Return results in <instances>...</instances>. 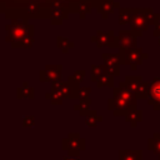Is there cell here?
<instances>
[{
	"label": "cell",
	"mask_w": 160,
	"mask_h": 160,
	"mask_svg": "<svg viewBox=\"0 0 160 160\" xmlns=\"http://www.w3.org/2000/svg\"><path fill=\"white\" fill-rule=\"evenodd\" d=\"M5 40L10 42L12 48H31L34 44V26L28 19L14 18L11 22L6 25Z\"/></svg>",
	"instance_id": "1"
},
{
	"label": "cell",
	"mask_w": 160,
	"mask_h": 160,
	"mask_svg": "<svg viewBox=\"0 0 160 160\" xmlns=\"http://www.w3.org/2000/svg\"><path fill=\"white\" fill-rule=\"evenodd\" d=\"M154 9L152 8H142V9H136V14L130 22L131 28L130 30L136 35L141 36L144 31L148 30L150 24H154Z\"/></svg>",
	"instance_id": "2"
},
{
	"label": "cell",
	"mask_w": 160,
	"mask_h": 160,
	"mask_svg": "<svg viewBox=\"0 0 160 160\" xmlns=\"http://www.w3.org/2000/svg\"><path fill=\"white\" fill-rule=\"evenodd\" d=\"M85 145L86 140L76 132H70L68 138L62 139V150L68 151V155L72 158H76L80 151L85 150Z\"/></svg>",
	"instance_id": "3"
},
{
	"label": "cell",
	"mask_w": 160,
	"mask_h": 160,
	"mask_svg": "<svg viewBox=\"0 0 160 160\" xmlns=\"http://www.w3.org/2000/svg\"><path fill=\"white\" fill-rule=\"evenodd\" d=\"M119 51L124 56V64L130 65L131 70H136L138 65H140L142 62V60L148 59V54H145L141 48L134 46V48H130L128 50H124V51L119 50Z\"/></svg>",
	"instance_id": "4"
},
{
	"label": "cell",
	"mask_w": 160,
	"mask_h": 160,
	"mask_svg": "<svg viewBox=\"0 0 160 160\" xmlns=\"http://www.w3.org/2000/svg\"><path fill=\"white\" fill-rule=\"evenodd\" d=\"M51 91H55V92L60 94L64 99H78L79 85L78 84H72L70 81L62 82V81L58 80V81H52Z\"/></svg>",
	"instance_id": "5"
},
{
	"label": "cell",
	"mask_w": 160,
	"mask_h": 160,
	"mask_svg": "<svg viewBox=\"0 0 160 160\" xmlns=\"http://www.w3.org/2000/svg\"><path fill=\"white\" fill-rule=\"evenodd\" d=\"M91 41L96 44L98 48L109 46V48H119V38L114 35V31H98L92 38Z\"/></svg>",
	"instance_id": "6"
},
{
	"label": "cell",
	"mask_w": 160,
	"mask_h": 160,
	"mask_svg": "<svg viewBox=\"0 0 160 160\" xmlns=\"http://www.w3.org/2000/svg\"><path fill=\"white\" fill-rule=\"evenodd\" d=\"M102 60H104V66L105 70L116 76L120 72V65L124 64V56L121 52L119 54H102Z\"/></svg>",
	"instance_id": "7"
},
{
	"label": "cell",
	"mask_w": 160,
	"mask_h": 160,
	"mask_svg": "<svg viewBox=\"0 0 160 160\" xmlns=\"http://www.w3.org/2000/svg\"><path fill=\"white\" fill-rule=\"evenodd\" d=\"M114 96H119L121 99H124L126 102H129L131 105V108H136V100H138V96L136 94L129 89L126 81H121L119 84L118 88H114Z\"/></svg>",
	"instance_id": "8"
},
{
	"label": "cell",
	"mask_w": 160,
	"mask_h": 160,
	"mask_svg": "<svg viewBox=\"0 0 160 160\" xmlns=\"http://www.w3.org/2000/svg\"><path fill=\"white\" fill-rule=\"evenodd\" d=\"M61 71H62V65L61 64H54V65H46L44 70L40 71L39 79L40 81H58L61 79Z\"/></svg>",
	"instance_id": "9"
},
{
	"label": "cell",
	"mask_w": 160,
	"mask_h": 160,
	"mask_svg": "<svg viewBox=\"0 0 160 160\" xmlns=\"http://www.w3.org/2000/svg\"><path fill=\"white\" fill-rule=\"evenodd\" d=\"M108 109L115 115V116H120V115H124L130 110V109H134L131 108V105L129 102H126L124 99L119 98V96H114L112 99H109L108 101Z\"/></svg>",
	"instance_id": "10"
},
{
	"label": "cell",
	"mask_w": 160,
	"mask_h": 160,
	"mask_svg": "<svg viewBox=\"0 0 160 160\" xmlns=\"http://www.w3.org/2000/svg\"><path fill=\"white\" fill-rule=\"evenodd\" d=\"M148 102L150 105H152L154 110H156V111L160 110V78L152 79V81L150 84Z\"/></svg>",
	"instance_id": "11"
},
{
	"label": "cell",
	"mask_w": 160,
	"mask_h": 160,
	"mask_svg": "<svg viewBox=\"0 0 160 160\" xmlns=\"http://www.w3.org/2000/svg\"><path fill=\"white\" fill-rule=\"evenodd\" d=\"M119 38V50L124 51V50H128L130 48H134L136 45V39L138 36L131 31V30H122L119 32L118 35Z\"/></svg>",
	"instance_id": "12"
},
{
	"label": "cell",
	"mask_w": 160,
	"mask_h": 160,
	"mask_svg": "<svg viewBox=\"0 0 160 160\" xmlns=\"http://www.w3.org/2000/svg\"><path fill=\"white\" fill-rule=\"evenodd\" d=\"M70 12L71 11L68 8H64V6H52L51 10H50V21L54 25L61 24L65 19H68V15Z\"/></svg>",
	"instance_id": "13"
},
{
	"label": "cell",
	"mask_w": 160,
	"mask_h": 160,
	"mask_svg": "<svg viewBox=\"0 0 160 160\" xmlns=\"http://www.w3.org/2000/svg\"><path fill=\"white\" fill-rule=\"evenodd\" d=\"M119 4L115 1V0H100L98 2V8H96V11L98 14L101 15L102 19H108L110 14L114 12V9L118 6Z\"/></svg>",
	"instance_id": "14"
},
{
	"label": "cell",
	"mask_w": 160,
	"mask_h": 160,
	"mask_svg": "<svg viewBox=\"0 0 160 160\" xmlns=\"http://www.w3.org/2000/svg\"><path fill=\"white\" fill-rule=\"evenodd\" d=\"M136 14V8H120L119 10V22L121 25L129 24L132 21L134 16Z\"/></svg>",
	"instance_id": "15"
},
{
	"label": "cell",
	"mask_w": 160,
	"mask_h": 160,
	"mask_svg": "<svg viewBox=\"0 0 160 160\" xmlns=\"http://www.w3.org/2000/svg\"><path fill=\"white\" fill-rule=\"evenodd\" d=\"M125 120H126L132 128L138 126V124L142 121V112H141V110H138L136 108H135V109H130V110L125 114Z\"/></svg>",
	"instance_id": "16"
},
{
	"label": "cell",
	"mask_w": 160,
	"mask_h": 160,
	"mask_svg": "<svg viewBox=\"0 0 160 160\" xmlns=\"http://www.w3.org/2000/svg\"><path fill=\"white\" fill-rule=\"evenodd\" d=\"M82 116H85V122L89 128H95L99 122L102 121V116H100L96 110H88Z\"/></svg>",
	"instance_id": "17"
},
{
	"label": "cell",
	"mask_w": 160,
	"mask_h": 160,
	"mask_svg": "<svg viewBox=\"0 0 160 160\" xmlns=\"http://www.w3.org/2000/svg\"><path fill=\"white\" fill-rule=\"evenodd\" d=\"M119 160H142L141 150H120Z\"/></svg>",
	"instance_id": "18"
},
{
	"label": "cell",
	"mask_w": 160,
	"mask_h": 160,
	"mask_svg": "<svg viewBox=\"0 0 160 160\" xmlns=\"http://www.w3.org/2000/svg\"><path fill=\"white\" fill-rule=\"evenodd\" d=\"M35 90L26 81L18 89V99H34Z\"/></svg>",
	"instance_id": "19"
},
{
	"label": "cell",
	"mask_w": 160,
	"mask_h": 160,
	"mask_svg": "<svg viewBox=\"0 0 160 160\" xmlns=\"http://www.w3.org/2000/svg\"><path fill=\"white\" fill-rule=\"evenodd\" d=\"M92 4H94V1H91V0H82V1H80L78 4L75 12H78L81 19H85V16L91 11Z\"/></svg>",
	"instance_id": "20"
},
{
	"label": "cell",
	"mask_w": 160,
	"mask_h": 160,
	"mask_svg": "<svg viewBox=\"0 0 160 160\" xmlns=\"http://www.w3.org/2000/svg\"><path fill=\"white\" fill-rule=\"evenodd\" d=\"M148 148H149V150L155 152L159 156V160H160V132H155L148 140Z\"/></svg>",
	"instance_id": "21"
},
{
	"label": "cell",
	"mask_w": 160,
	"mask_h": 160,
	"mask_svg": "<svg viewBox=\"0 0 160 160\" xmlns=\"http://www.w3.org/2000/svg\"><path fill=\"white\" fill-rule=\"evenodd\" d=\"M98 88H102V86H108V88H112L114 86V75L109 74L108 71H105L96 81H95Z\"/></svg>",
	"instance_id": "22"
},
{
	"label": "cell",
	"mask_w": 160,
	"mask_h": 160,
	"mask_svg": "<svg viewBox=\"0 0 160 160\" xmlns=\"http://www.w3.org/2000/svg\"><path fill=\"white\" fill-rule=\"evenodd\" d=\"M56 45H58V48H59L64 54H68L69 50L74 48V42L70 41V40L66 39V38H62V36H58V38H56Z\"/></svg>",
	"instance_id": "23"
},
{
	"label": "cell",
	"mask_w": 160,
	"mask_h": 160,
	"mask_svg": "<svg viewBox=\"0 0 160 160\" xmlns=\"http://www.w3.org/2000/svg\"><path fill=\"white\" fill-rule=\"evenodd\" d=\"M125 81H126L129 89L132 90V91L136 94V91H138L140 84L142 82V78H141V76H126V78H125Z\"/></svg>",
	"instance_id": "24"
},
{
	"label": "cell",
	"mask_w": 160,
	"mask_h": 160,
	"mask_svg": "<svg viewBox=\"0 0 160 160\" xmlns=\"http://www.w3.org/2000/svg\"><path fill=\"white\" fill-rule=\"evenodd\" d=\"M149 91H150V82L142 80V82L140 84V86L136 91L138 99H148L149 98Z\"/></svg>",
	"instance_id": "25"
},
{
	"label": "cell",
	"mask_w": 160,
	"mask_h": 160,
	"mask_svg": "<svg viewBox=\"0 0 160 160\" xmlns=\"http://www.w3.org/2000/svg\"><path fill=\"white\" fill-rule=\"evenodd\" d=\"M90 105H91V100H80V102H78L74 106V110L78 111L81 116L84 115V112H86L88 110H90Z\"/></svg>",
	"instance_id": "26"
},
{
	"label": "cell",
	"mask_w": 160,
	"mask_h": 160,
	"mask_svg": "<svg viewBox=\"0 0 160 160\" xmlns=\"http://www.w3.org/2000/svg\"><path fill=\"white\" fill-rule=\"evenodd\" d=\"M85 75H86V71L85 70H76L75 72H74V75H71V76H69L68 78V81H70V82H72V84H80V82H82L84 81V79H85Z\"/></svg>",
	"instance_id": "27"
},
{
	"label": "cell",
	"mask_w": 160,
	"mask_h": 160,
	"mask_svg": "<svg viewBox=\"0 0 160 160\" xmlns=\"http://www.w3.org/2000/svg\"><path fill=\"white\" fill-rule=\"evenodd\" d=\"M106 70H105V66L104 65H92L91 66V81H96L104 72H105Z\"/></svg>",
	"instance_id": "28"
},
{
	"label": "cell",
	"mask_w": 160,
	"mask_h": 160,
	"mask_svg": "<svg viewBox=\"0 0 160 160\" xmlns=\"http://www.w3.org/2000/svg\"><path fill=\"white\" fill-rule=\"evenodd\" d=\"M46 99L50 100V102H52V104H55V105H60V104H62V100H64V98H62L60 94L55 92V91H50V92H48V94H46Z\"/></svg>",
	"instance_id": "29"
},
{
	"label": "cell",
	"mask_w": 160,
	"mask_h": 160,
	"mask_svg": "<svg viewBox=\"0 0 160 160\" xmlns=\"http://www.w3.org/2000/svg\"><path fill=\"white\" fill-rule=\"evenodd\" d=\"M90 94H91V89L90 88H79L78 99L79 100H89L90 99Z\"/></svg>",
	"instance_id": "30"
},
{
	"label": "cell",
	"mask_w": 160,
	"mask_h": 160,
	"mask_svg": "<svg viewBox=\"0 0 160 160\" xmlns=\"http://www.w3.org/2000/svg\"><path fill=\"white\" fill-rule=\"evenodd\" d=\"M154 36H159L160 38V14H155L154 15Z\"/></svg>",
	"instance_id": "31"
},
{
	"label": "cell",
	"mask_w": 160,
	"mask_h": 160,
	"mask_svg": "<svg viewBox=\"0 0 160 160\" xmlns=\"http://www.w3.org/2000/svg\"><path fill=\"white\" fill-rule=\"evenodd\" d=\"M35 125V118L34 116H25L22 119V126L25 128H32Z\"/></svg>",
	"instance_id": "32"
},
{
	"label": "cell",
	"mask_w": 160,
	"mask_h": 160,
	"mask_svg": "<svg viewBox=\"0 0 160 160\" xmlns=\"http://www.w3.org/2000/svg\"><path fill=\"white\" fill-rule=\"evenodd\" d=\"M64 160H78V159H71V158H65Z\"/></svg>",
	"instance_id": "33"
},
{
	"label": "cell",
	"mask_w": 160,
	"mask_h": 160,
	"mask_svg": "<svg viewBox=\"0 0 160 160\" xmlns=\"http://www.w3.org/2000/svg\"><path fill=\"white\" fill-rule=\"evenodd\" d=\"M159 46H160V38H159Z\"/></svg>",
	"instance_id": "34"
}]
</instances>
